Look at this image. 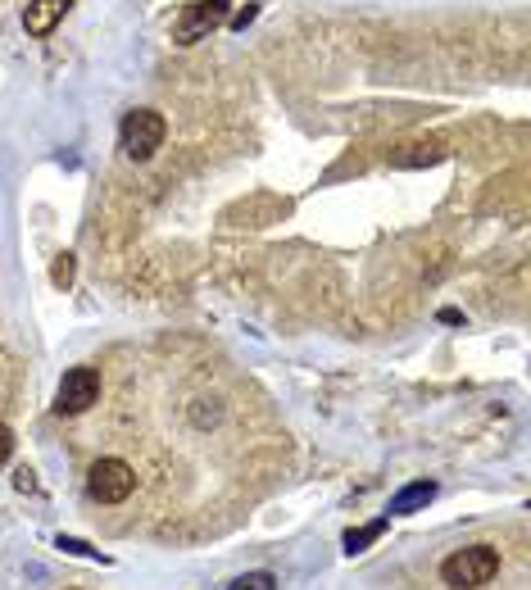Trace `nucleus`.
I'll use <instances>...</instances> for the list:
<instances>
[{
  "label": "nucleus",
  "instance_id": "obj_1",
  "mask_svg": "<svg viewBox=\"0 0 531 590\" xmlns=\"http://www.w3.org/2000/svg\"><path fill=\"white\" fill-rule=\"evenodd\" d=\"M87 495L105 509H118L137 495V468L118 454H100V459L87 463Z\"/></svg>",
  "mask_w": 531,
  "mask_h": 590
},
{
  "label": "nucleus",
  "instance_id": "obj_2",
  "mask_svg": "<svg viewBox=\"0 0 531 590\" xmlns=\"http://www.w3.org/2000/svg\"><path fill=\"white\" fill-rule=\"evenodd\" d=\"M500 572V554L491 545H468V550H454L450 559L441 563V581L450 590H477L486 581H495Z\"/></svg>",
  "mask_w": 531,
  "mask_h": 590
},
{
  "label": "nucleus",
  "instance_id": "obj_3",
  "mask_svg": "<svg viewBox=\"0 0 531 590\" xmlns=\"http://www.w3.org/2000/svg\"><path fill=\"white\" fill-rule=\"evenodd\" d=\"M118 137H123V155L137 159V164H146V159L164 146L168 123H164L159 109H132V114L123 118V132H118Z\"/></svg>",
  "mask_w": 531,
  "mask_h": 590
},
{
  "label": "nucleus",
  "instance_id": "obj_4",
  "mask_svg": "<svg viewBox=\"0 0 531 590\" xmlns=\"http://www.w3.org/2000/svg\"><path fill=\"white\" fill-rule=\"evenodd\" d=\"M227 14H232V0H196V5H187V10L177 14L173 41H182V46H191V41H205L214 28H223Z\"/></svg>",
  "mask_w": 531,
  "mask_h": 590
},
{
  "label": "nucleus",
  "instance_id": "obj_5",
  "mask_svg": "<svg viewBox=\"0 0 531 590\" xmlns=\"http://www.w3.org/2000/svg\"><path fill=\"white\" fill-rule=\"evenodd\" d=\"M96 400H100V373L96 368H69L64 382H59V391H55V413L59 418H78V413H87Z\"/></svg>",
  "mask_w": 531,
  "mask_h": 590
},
{
  "label": "nucleus",
  "instance_id": "obj_6",
  "mask_svg": "<svg viewBox=\"0 0 531 590\" xmlns=\"http://www.w3.org/2000/svg\"><path fill=\"white\" fill-rule=\"evenodd\" d=\"M64 14H69V0H32L28 10H23V28H28L32 37H46Z\"/></svg>",
  "mask_w": 531,
  "mask_h": 590
},
{
  "label": "nucleus",
  "instance_id": "obj_7",
  "mask_svg": "<svg viewBox=\"0 0 531 590\" xmlns=\"http://www.w3.org/2000/svg\"><path fill=\"white\" fill-rule=\"evenodd\" d=\"M432 500H436V482H413V486H404L400 495H391V504H386V518L418 513V509H427Z\"/></svg>",
  "mask_w": 531,
  "mask_h": 590
},
{
  "label": "nucleus",
  "instance_id": "obj_8",
  "mask_svg": "<svg viewBox=\"0 0 531 590\" xmlns=\"http://www.w3.org/2000/svg\"><path fill=\"white\" fill-rule=\"evenodd\" d=\"M386 522H391V518H377L373 527H364V531H350V536H345V550H350V554H359V550H364V545H373L377 536H382V531H386Z\"/></svg>",
  "mask_w": 531,
  "mask_h": 590
},
{
  "label": "nucleus",
  "instance_id": "obj_9",
  "mask_svg": "<svg viewBox=\"0 0 531 590\" xmlns=\"http://www.w3.org/2000/svg\"><path fill=\"white\" fill-rule=\"evenodd\" d=\"M227 590H277V577L273 572H246V577H236Z\"/></svg>",
  "mask_w": 531,
  "mask_h": 590
},
{
  "label": "nucleus",
  "instance_id": "obj_10",
  "mask_svg": "<svg viewBox=\"0 0 531 590\" xmlns=\"http://www.w3.org/2000/svg\"><path fill=\"white\" fill-rule=\"evenodd\" d=\"M50 277H55V286H69L73 282V255H59L55 268H50Z\"/></svg>",
  "mask_w": 531,
  "mask_h": 590
},
{
  "label": "nucleus",
  "instance_id": "obj_11",
  "mask_svg": "<svg viewBox=\"0 0 531 590\" xmlns=\"http://www.w3.org/2000/svg\"><path fill=\"white\" fill-rule=\"evenodd\" d=\"M255 14H259V10H255V5H246V10H236V14H227V19H232V28H236V32H246V23H255Z\"/></svg>",
  "mask_w": 531,
  "mask_h": 590
},
{
  "label": "nucleus",
  "instance_id": "obj_12",
  "mask_svg": "<svg viewBox=\"0 0 531 590\" xmlns=\"http://www.w3.org/2000/svg\"><path fill=\"white\" fill-rule=\"evenodd\" d=\"M10 450H14V432H10L5 423H0V463L10 459Z\"/></svg>",
  "mask_w": 531,
  "mask_h": 590
},
{
  "label": "nucleus",
  "instance_id": "obj_13",
  "mask_svg": "<svg viewBox=\"0 0 531 590\" xmlns=\"http://www.w3.org/2000/svg\"><path fill=\"white\" fill-rule=\"evenodd\" d=\"M59 550H73V554H96V550H91V545L73 541V536H59Z\"/></svg>",
  "mask_w": 531,
  "mask_h": 590
}]
</instances>
